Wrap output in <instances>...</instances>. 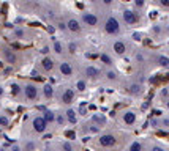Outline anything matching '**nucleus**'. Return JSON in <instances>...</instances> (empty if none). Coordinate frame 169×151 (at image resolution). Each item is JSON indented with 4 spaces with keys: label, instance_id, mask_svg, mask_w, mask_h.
Listing matches in <instances>:
<instances>
[{
    "label": "nucleus",
    "instance_id": "1",
    "mask_svg": "<svg viewBox=\"0 0 169 151\" xmlns=\"http://www.w3.org/2000/svg\"><path fill=\"white\" fill-rule=\"evenodd\" d=\"M118 30H120L118 21H117V19H114V17H109V19L106 21V32H108L109 35H115Z\"/></svg>",
    "mask_w": 169,
    "mask_h": 151
},
{
    "label": "nucleus",
    "instance_id": "2",
    "mask_svg": "<svg viewBox=\"0 0 169 151\" xmlns=\"http://www.w3.org/2000/svg\"><path fill=\"white\" fill-rule=\"evenodd\" d=\"M46 128H47V121H46L43 117H36V118L33 120V129H35L36 132H44Z\"/></svg>",
    "mask_w": 169,
    "mask_h": 151
},
{
    "label": "nucleus",
    "instance_id": "3",
    "mask_svg": "<svg viewBox=\"0 0 169 151\" xmlns=\"http://www.w3.org/2000/svg\"><path fill=\"white\" fill-rule=\"evenodd\" d=\"M123 19H125V22L130 24V25H133V24L138 22V16H136V13L131 11V10H125V11H123Z\"/></svg>",
    "mask_w": 169,
    "mask_h": 151
},
{
    "label": "nucleus",
    "instance_id": "4",
    "mask_svg": "<svg viewBox=\"0 0 169 151\" xmlns=\"http://www.w3.org/2000/svg\"><path fill=\"white\" fill-rule=\"evenodd\" d=\"M100 143H101L103 146H114V145L117 143V140H115V137H114V135L106 134V135H103V137L100 139Z\"/></svg>",
    "mask_w": 169,
    "mask_h": 151
},
{
    "label": "nucleus",
    "instance_id": "5",
    "mask_svg": "<svg viewBox=\"0 0 169 151\" xmlns=\"http://www.w3.org/2000/svg\"><path fill=\"white\" fill-rule=\"evenodd\" d=\"M26 96H27V99H30V101L36 99V96H38L36 87H35V85H27V87H26Z\"/></svg>",
    "mask_w": 169,
    "mask_h": 151
},
{
    "label": "nucleus",
    "instance_id": "6",
    "mask_svg": "<svg viewBox=\"0 0 169 151\" xmlns=\"http://www.w3.org/2000/svg\"><path fill=\"white\" fill-rule=\"evenodd\" d=\"M66 25H68V30H71V32H75V33L81 32V24L76 19H70Z\"/></svg>",
    "mask_w": 169,
    "mask_h": 151
},
{
    "label": "nucleus",
    "instance_id": "7",
    "mask_svg": "<svg viewBox=\"0 0 169 151\" xmlns=\"http://www.w3.org/2000/svg\"><path fill=\"white\" fill-rule=\"evenodd\" d=\"M82 21H84L85 24H89V25H96V22H98L96 16H95V14H90V13H85V14L82 16Z\"/></svg>",
    "mask_w": 169,
    "mask_h": 151
},
{
    "label": "nucleus",
    "instance_id": "8",
    "mask_svg": "<svg viewBox=\"0 0 169 151\" xmlns=\"http://www.w3.org/2000/svg\"><path fill=\"white\" fill-rule=\"evenodd\" d=\"M73 99H75V91L73 90H66L62 96V101L65 104H70V103H73Z\"/></svg>",
    "mask_w": 169,
    "mask_h": 151
},
{
    "label": "nucleus",
    "instance_id": "9",
    "mask_svg": "<svg viewBox=\"0 0 169 151\" xmlns=\"http://www.w3.org/2000/svg\"><path fill=\"white\" fill-rule=\"evenodd\" d=\"M3 57H5V60L8 62V63H16V55H14V52L13 50H10V49H5L3 50Z\"/></svg>",
    "mask_w": 169,
    "mask_h": 151
},
{
    "label": "nucleus",
    "instance_id": "10",
    "mask_svg": "<svg viewBox=\"0 0 169 151\" xmlns=\"http://www.w3.org/2000/svg\"><path fill=\"white\" fill-rule=\"evenodd\" d=\"M125 50H127V47H125V44H123L122 41L114 43V52H115V54L122 55V54H125Z\"/></svg>",
    "mask_w": 169,
    "mask_h": 151
},
{
    "label": "nucleus",
    "instance_id": "11",
    "mask_svg": "<svg viewBox=\"0 0 169 151\" xmlns=\"http://www.w3.org/2000/svg\"><path fill=\"white\" fill-rule=\"evenodd\" d=\"M60 72L63 76H71V74H73V68H71L70 63H62L60 65Z\"/></svg>",
    "mask_w": 169,
    "mask_h": 151
},
{
    "label": "nucleus",
    "instance_id": "12",
    "mask_svg": "<svg viewBox=\"0 0 169 151\" xmlns=\"http://www.w3.org/2000/svg\"><path fill=\"white\" fill-rule=\"evenodd\" d=\"M41 66H43V69L44 71H52V68H54V62L51 60V58H43V62H41Z\"/></svg>",
    "mask_w": 169,
    "mask_h": 151
},
{
    "label": "nucleus",
    "instance_id": "13",
    "mask_svg": "<svg viewBox=\"0 0 169 151\" xmlns=\"http://www.w3.org/2000/svg\"><path fill=\"white\" fill-rule=\"evenodd\" d=\"M123 121H125L127 124H133V123L136 121V115H134L133 112H127V113L123 115Z\"/></svg>",
    "mask_w": 169,
    "mask_h": 151
},
{
    "label": "nucleus",
    "instance_id": "14",
    "mask_svg": "<svg viewBox=\"0 0 169 151\" xmlns=\"http://www.w3.org/2000/svg\"><path fill=\"white\" fill-rule=\"evenodd\" d=\"M85 74L89 76V77H96V76H98V69H96V68H93V66H89L87 69H85Z\"/></svg>",
    "mask_w": 169,
    "mask_h": 151
},
{
    "label": "nucleus",
    "instance_id": "15",
    "mask_svg": "<svg viewBox=\"0 0 169 151\" xmlns=\"http://www.w3.org/2000/svg\"><path fill=\"white\" fill-rule=\"evenodd\" d=\"M52 94H54L52 85H44V96L46 98H52Z\"/></svg>",
    "mask_w": 169,
    "mask_h": 151
},
{
    "label": "nucleus",
    "instance_id": "16",
    "mask_svg": "<svg viewBox=\"0 0 169 151\" xmlns=\"http://www.w3.org/2000/svg\"><path fill=\"white\" fill-rule=\"evenodd\" d=\"M66 118H68L70 123H73V124H75V123H76V113H75V110H71V109H70V110L66 112Z\"/></svg>",
    "mask_w": 169,
    "mask_h": 151
},
{
    "label": "nucleus",
    "instance_id": "17",
    "mask_svg": "<svg viewBox=\"0 0 169 151\" xmlns=\"http://www.w3.org/2000/svg\"><path fill=\"white\" fill-rule=\"evenodd\" d=\"M158 63H160L161 66L167 68V66H169V58H167V57H164V55H160V57H158Z\"/></svg>",
    "mask_w": 169,
    "mask_h": 151
},
{
    "label": "nucleus",
    "instance_id": "18",
    "mask_svg": "<svg viewBox=\"0 0 169 151\" xmlns=\"http://www.w3.org/2000/svg\"><path fill=\"white\" fill-rule=\"evenodd\" d=\"M93 121L98 123V124H104V123H106V118L101 117V115H93Z\"/></svg>",
    "mask_w": 169,
    "mask_h": 151
},
{
    "label": "nucleus",
    "instance_id": "19",
    "mask_svg": "<svg viewBox=\"0 0 169 151\" xmlns=\"http://www.w3.org/2000/svg\"><path fill=\"white\" fill-rule=\"evenodd\" d=\"M44 120H46L47 123H51V121H54V120H56V117H54V113H52V112H46V113H44Z\"/></svg>",
    "mask_w": 169,
    "mask_h": 151
},
{
    "label": "nucleus",
    "instance_id": "20",
    "mask_svg": "<svg viewBox=\"0 0 169 151\" xmlns=\"http://www.w3.org/2000/svg\"><path fill=\"white\" fill-rule=\"evenodd\" d=\"M130 151H141V143H139V142H134V143H131V146H130Z\"/></svg>",
    "mask_w": 169,
    "mask_h": 151
},
{
    "label": "nucleus",
    "instance_id": "21",
    "mask_svg": "<svg viewBox=\"0 0 169 151\" xmlns=\"http://www.w3.org/2000/svg\"><path fill=\"white\" fill-rule=\"evenodd\" d=\"M54 50H56L57 54H62V52H63V50H62V44H60L59 41H56V43H54Z\"/></svg>",
    "mask_w": 169,
    "mask_h": 151
},
{
    "label": "nucleus",
    "instance_id": "22",
    "mask_svg": "<svg viewBox=\"0 0 169 151\" xmlns=\"http://www.w3.org/2000/svg\"><path fill=\"white\" fill-rule=\"evenodd\" d=\"M139 91H141V87H139V85H131V87H130V93L138 94Z\"/></svg>",
    "mask_w": 169,
    "mask_h": 151
},
{
    "label": "nucleus",
    "instance_id": "23",
    "mask_svg": "<svg viewBox=\"0 0 169 151\" xmlns=\"http://www.w3.org/2000/svg\"><path fill=\"white\" fill-rule=\"evenodd\" d=\"M101 60H103V63H106V65H111V63H112V62H111V57L106 55V54L101 55Z\"/></svg>",
    "mask_w": 169,
    "mask_h": 151
},
{
    "label": "nucleus",
    "instance_id": "24",
    "mask_svg": "<svg viewBox=\"0 0 169 151\" xmlns=\"http://www.w3.org/2000/svg\"><path fill=\"white\" fill-rule=\"evenodd\" d=\"M14 35H16L17 38H22V36H24V30H22V29H16V30H14Z\"/></svg>",
    "mask_w": 169,
    "mask_h": 151
},
{
    "label": "nucleus",
    "instance_id": "25",
    "mask_svg": "<svg viewBox=\"0 0 169 151\" xmlns=\"http://www.w3.org/2000/svg\"><path fill=\"white\" fill-rule=\"evenodd\" d=\"M78 90H79V91H84V90H85V82L79 80V82H78Z\"/></svg>",
    "mask_w": 169,
    "mask_h": 151
},
{
    "label": "nucleus",
    "instance_id": "26",
    "mask_svg": "<svg viewBox=\"0 0 169 151\" xmlns=\"http://www.w3.org/2000/svg\"><path fill=\"white\" fill-rule=\"evenodd\" d=\"M8 124V120L5 117H0V126H7Z\"/></svg>",
    "mask_w": 169,
    "mask_h": 151
},
{
    "label": "nucleus",
    "instance_id": "27",
    "mask_svg": "<svg viewBox=\"0 0 169 151\" xmlns=\"http://www.w3.org/2000/svg\"><path fill=\"white\" fill-rule=\"evenodd\" d=\"M106 76H108V79H111V80H114V79H115V74H114L112 71H111V72H108Z\"/></svg>",
    "mask_w": 169,
    "mask_h": 151
},
{
    "label": "nucleus",
    "instance_id": "28",
    "mask_svg": "<svg viewBox=\"0 0 169 151\" xmlns=\"http://www.w3.org/2000/svg\"><path fill=\"white\" fill-rule=\"evenodd\" d=\"M66 137L68 139H75V132L73 131H66Z\"/></svg>",
    "mask_w": 169,
    "mask_h": 151
},
{
    "label": "nucleus",
    "instance_id": "29",
    "mask_svg": "<svg viewBox=\"0 0 169 151\" xmlns=\"http://www.w3.org/2000/svg\"><path fill=\"white\" fill-rule=\"evenodd\" d=\"M11 88H13V94H16V93H19V85H16V84H14V85H13Z\"/></svg>",
    "mask_w": 169,
    "mask_h": 151
},
{
    "label": "nucleus",
    "instance_id": "30",
    "mask_svg": "<svg viewBox=\"0 0 169 151\" xmlns=\"http://www.w3.org/2000/svg\"><path fill=\"white\" fill-rule=\"evenodd\" d=\"M63 149H65V151H73L71 145H68V143H65V145H63Z\"/></svg>",
    "mask_w": 169,
    "mask_h": 151
},
{
    "label": "nucleus",
    "instance_id": "31",
    "mask_svg": "<svg viewBox=\"0 0 169 151\" xmlns=\"http://www.w3.org/2000/svg\"><path fill=\"white\" fill-rule=\"evenodd\" d=\"M134 3H136L138 7H144V0H134Z\"/></svg>",
    "mask_w": 169,
    "mask_h": 151
},
{
    "label": "nucleus",
    "instance_id": "32",
    "mask_svg": "<svg viewBox=\"0 0 169 151\" xmlns=\"http://www.w3.org/2000/svg\"><path fill=\"white\" fill-rule=\"evenodd\" d=\"M160 3H161L163 7H169V0H160Z\"/></svg>",
    "mask_w": 169,
    "mask_h": 151
},
{
    "label": "nucleus",
    "instance_id": "33",
    "mask_svg": "<svg viewBox=\"0 0 169 151\" xmlns=\"http://www.w3.org/2000/svg\"><path fill=\"white\" fill-rule=\"evenodd\" d=\"M41 52H43V54H47V52H49V47H47V46H44V47L41 49Z\"/></svg>",
    "mask_w": 169,
    "mask_h": 151
},
{
    "label": "nucleus",
    "instance_id": "34",
    "mask_svg": "<svg viewBox=\"0 0 169 151\" xmlns=\"http://www.w3.org/2000/svg\"><path fill=\"white\" fill-rule=\"evenodd\" d=\"M70 50H71V52H75V50H76V44H70Z\"/></svg>",
    "mask_w": 169,
    "mask_h": 151
},
{
    "label": "nucleus",
    "instance_id": "35",
    "mask_svg": "<svg viewBox=\"0 0 169 151\" xmlns=\"http://www.w3.org/2000/svg\"><path fill=\"white\" fill-rule=\"evenodd\" d=\"M152 151H164V149H163V148H160V146H155Z\"/></svg>",
    "mask_w": 169,
    "mask_h": 151
},
{
    "label": "nucleus",
    "instance_id": "36",
    "mask_svg": "<svg viewBox=\"0 0 169 151\" xmlns=\"http://www.w3.org/2000/svg\"><path fill=\"white\" fill-rule=\"evenodd\" d=\"M161 94H163V96H164V98H166V94H167V90H166V88H164V90H163V91H161Z\"/></svg>",
    "mask_w": 169,
    "mask_h": 151
},
{
    "label": "nucleus",
    "instance_id": "37",
    "mask_svg": "<svg viewBox=\"0 0 169 151\" xmlns=\"http://www.w3.org/2000/svg\"><path fill=\"white\" fill-rule=\"evenodd\" d=\"M103 2H104V3H111V2H112V0H103Z\"/></svg>",
    "mask_w": 169,
    "mask_h": 151
},
{
    "label": "nucleus",
    "instance_id": "38",
    "mask_svg": "<svg viewBox=\"0 0 169 151\" xmlns=\"http://www.w3.org/2000/svg\"><path fill=\"white\" fill-rule=\"evenodd\" d=\"M2 93H3V90H2V87H0V96H2Z\"/></svg>",
    "mask_w": 169,
    "mask_h": 151
},
{
    "label": "nucleus",
    "instance_id": "39",
    "mask_svg": "<svg viewBox=\"0 0 169 151\" xmlns=\"http://www.w3.org/2000/svg\"><path fill=\"white\" fill-rule=\"evenodd\" d=\"M13 151H21V149H19V148H14V149H13Z\"/></svg>",
    "mask_w": 169,
    "mask_h": 151
},
{
    "label": "nucleus",
    "instance_id": "40",
    "mask_svg": "<svg viewBox=\"0 0 169 151\" xmlns=\"http://www.w3.org/2000/svg\"><path fill=\"white\" fill-rule=\"evenodd\" d=\"M92 2H93V0H92Z\"/></svg>",
    "mask_w": 169,
    "mask_h": 151
}]
</instances>
